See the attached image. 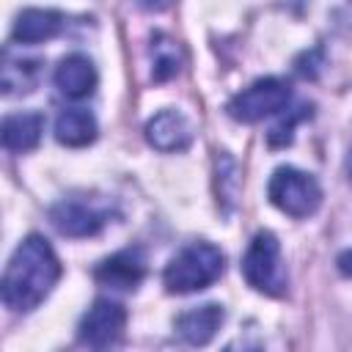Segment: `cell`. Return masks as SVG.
<instances>
[{"mask_svg":"<svg viewBox=\"0 0 352 352\" xmlns=\"http://www.w3.org/2000/svg\"><path fill=\"white\" fill-rule=\"evenodd\" d=\"M52 80H55V88L63 96H69V99H85V96L94 94V88L99 82V74H96V66L91 63L88 55L72 52V55H66L55 66Z\"/></svg>","mask_w":352,"mask_h":352,"instance_id":"obj_10","label":"cell"},{"mask_svg":"<svg viewBox=\"0 0 352 352\" xmlns=\"http://www.w3.org/2000/svg\"><path fill=\"white\" fill-rule=\"evenodd\" d=\"M242 275H245L248 286H253L261 294L280 297L286 292V270L280 261V245H278L275 234L258 231L250 239V245L242 256Z\"/></svg>","mask_w":352,"mask_h":352,"instance_id":"obj_3","label":"cell"},{"mask_svg":"<svg viewBox=\"0 0 352 352\" xmlns=\"http://www.w3.org/2000/svg\"><path fill=\"white\" fill-rule=\"evenodd\" d=\"M267 195L270 201L289 217H311L319 204H322V187L319 182L305 173V170H297L292 165H283L278 168L272 176H270V184H267Z\"/></svg>","mask_w":352,"mask_h":352,"instance_id":"obj_4","label":"cell"},{"mask_svg":"<svg viewBox=\"0 0 352 352\" xmlns=\"http://www.w3.org/2000/svg\"><path fill=\"white\" fill-rule=\"evenodd\" d=\"M214 187H217V204L226 214L234 212L236 198H239V187H242V176H239V165L228 151H217L214 157Z\"/></svg>","mask_w":352,"mask_h":352,"instance_id":"obj_16","label":"cell"},{"mask_svg":"<svg viewBox=\"0 0 352 352\" xmlns=\"http://www.w3.org/2000/svg\"><path fill=\"white\" fill-rule=\"evenodd\" d=\"M322 63H324L322 50H311V52H305L302 58H297V74H300V77H316L319 69H322Z\"/></svg>","mask_w":352,"mask_h":352,"instance_id":"obj_19","label":"cell"},{"mask_svg":"<svg viewBox=\"0 0 352 352\" xmlns=\"http://www.w3.org/2000/svg\"><path fill=\"white\" fill-rule=\"evenodd\" d=\"M94 278L116 292H132L146 278V256L140 248H124L113 256H107L96 270Z\"/></svg>","mask_w":352,"mask_h":352,"instance_id":"obj_8","label":"cell"},{"mask_svg":"<svg viewBox=\"0 0 352 352\" xmlns=\"http://www.w3.org/2000/svg\"><path fill=\"white\" fill-rule=\"evenodd\" d=\"M308 116H311V104H297V107H286V110H280L278 124L267 132V143L275 146V148L289 146L292 138H294V126H297L302 118H308Z\"/></svg>","mask_w":352,"mask_h":352,"instance_id":"obj_18","label":"cell"},{"mask_svg":"<svg viewBox=\"0 0 352 352\" xmlns=\"http://www.w3.org/2000/svg\"><path fill=\"white\" fill-rule=\"evenodd\" d=\"M41 69H44V60L41 58H14L11 50L3 52V94L6 96H14V94H30L36 85H38V77H41Z\"/></svg>","mask_w":352,"mask_h":352,"instance_id":"obj_13","label":"cell"},{"mask_svg":"<svg viewBox=\"0 0 352 352\" xmlns=\"http://www.w3.org/2000/svg\"><path fill=\"white\" fill-rule=\"evenodd\" d=\"M226 267V256L212 242H190L184 245L162 272V283L170 294H192L212 286Z\"/></svg>","mask_w":352,"mask_h":352,"instance_id":"obj_2","label":"cell"},{"mask_svg":"<svg viewBox=\"0 0 352 352\" xmlns=\"http://www.w3.org/2000/svg\"><path fill=\"white\" fill-rule=\"evenodd\" d=\"M292 102V88L280 77H261L231 96L226 104L228 116L239 124H256L267 116H278Z\"/></svg>","mask_w":352,"mask_h":352,"instance_id":"obj_5","label":"cell"},{"mask_svg":"<svg viewBox=\"0 0 352 352\" xmlns=\"http://www.w3.org/2000/svg\"><path fill=\"white\" fill-rule=\"evenodd\" d=\"M66 25V16L55 8H25L14 19L11 38L19 44H41L55 38Z\"/></svg>","mask_w":352,"mask_h":352,"instance_id":"obj_11","label":"cell"},{"mask_svg":"<svg viewBox=\"0 0 352 352\" xmlns=\"http://www.w3.org/2000/svg\"><path fill=\"white\" fill-rule=\"evenodd\" d=\"M60 278V261L41 234L25 236L3 272V302L16 314L38 308Z\"/></svg>","mask_w":352,"mask_h":352,"instance_id":"obj_1","label":"cell"},{"mask_svg":"<svg viewBox=\"0 0 352 352\" xmlns=\"http://www.w3.org/2000/svg\"><path fill=\"white\" fill-rule=\"evenodd\" d=\"M96 118L82 107H69L55 118V138L69 148H82L96 140Z\"/></svg>","mask_w":352,"mask_h":352,"instance_id":"obj_14","label":"cell"},{"mask_svg":"<svg viewBox=\"0 0 352 352\" xmlns=\"http://www.w3.org/2000/svg\"><path fill=\"white\" fill-rule=\"evenodd\" d=\"M182 69V50L173 38H168L165 33H154L151 36V80L154 82H165L170 77H176Z\"/></svg>","mask_w":352,"mask_h":352,"instance_id":"obj_17","label":"cell"},{"mask_svg":"<svg viewBox=\"0 0 352 352\" xmlns=\"http://www.w3.org/2000/svg\"><path fill=\"white\" fill-rule=\"evenodd\" d=\"M336 264H338V272H341V275L352 278V250H344V253H338Z\"/></svg>","mask_w":352,"mask_h":352,"instance_id":"obj_21","label":"cell"},{"mask_svg":"<svg viewBox=\"0 0 352 352\" xmlns=\"http://www.w3.org/2000/svg\"><path fill=\"white\" fill-rule=\"evenodd\" d=\"M344 173H346V182L352 184V148H349V154H346V162H344Z\"/></svg>","mask_w":352,"mask_h":352,"instance_id":"obj_22","label":"cell"},{"mask_svg":"<svg viewBox=\"0 0 352 352\" xmlns=\"http://www.w3.org/2000/svg\"><path fill=\"white\" fill-rule=\"evenodd\" d=\"M124 324H126V311L121 302L110 300V297H99L80 319V327H77V338L80 344L85 346H94V349H104L110 344H116L124 333Z\"/></svg>","mask_w":352,"mask_h":352,"instance_id":"obj_7","label":"cell"},{"mask_svg":"<svg viewBox=\"0 0 352 352\" xmlns=\"http://www.w3.org/2000/svg\"><path fill=\"white\" fill-rule=\"evenodd\" d=\"M223 319H226L223 305L204 302V305H195V308L179 314L176 322H173V327H176L179 338H184L192 346H201V344H209L214 338V333L220 330Z\"/></svg>","mask_w":352,"mask_h":352,"instance_id":"obj_12","label":"cell"},{"mask_svg":"<svg viewBox=\"0 0 352 352\" xmlns=\"http://www.w3.org/2000/svg\"><path fill=\"white\" fill-rule=\"evenodd\" d=\"M44 132V116L41 113H14L3 121V146L8 151H30L38 146Z\"/></svg>","mask_w":352,"mask_h":352,"instance_id":"obj_15","label":"cell"},{"mask_svg":"<svg viewBox=\"0 0 352 352\" xmlns=\"http://www.w3.org/2000/svg\"><path fill=\"white\" fill-rule=\"evenodd\" d=\"M173 3H176V0H138V6H140L143 11H168Z\"/></svg>","mask_w":352,"mask_h":352,"instance_id":"obj_20","label":"cell"},{"mask_svg":"<svg viewBox=\"0 0 352 352\" xmlns=\"http://www.w3.org/2000/svg\"><path fill=\"white\" fill-rule=\"evenodd\" d=\"M110 217H113L110 204L91 195H69L52 204L50 209V223L55 226V231L74 239L96 236L110 223Z\"/></svg>","mask_w":352,"mask_h":352,"instance_id":"obj_6","label":"cell"},{"mask_svg":"<svg viewBox=\"0 0 352 352\" xmlns=\"http://www.w3.org/2000/svg\"><path fill=\"white\" fill-rule=\"evenodd\" d=\"M146 140L157 151H184L192 143V124L179 110H160L146 124Z\"/></svg>","mask_w":352,"mask_h":352,"instance_id":"obj_9","label":"cell"}]
</instances>
